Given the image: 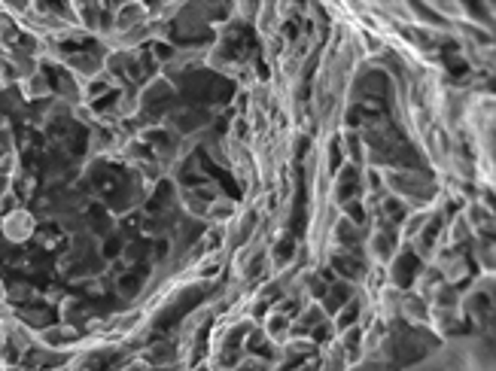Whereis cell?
I'll use <instances>...</instances> for the list:
<instances>
[{
  "label": "cell",
  "instance_id": "cell-1",
  "mask_svg": "<svg viewBox=\"0 0 496 371\" xmlns=\"http://www.w3.org/2000/svg\"><path fill=\"white\" fill-rule=\"evenodd\" d=\"M30 228H34V219H30L28 213H12L10 219H6V237H12V241H25L30 235Z\"/></svg>",
  "mask_w": 496,
  "mask_h": 371
}]
</instances>
